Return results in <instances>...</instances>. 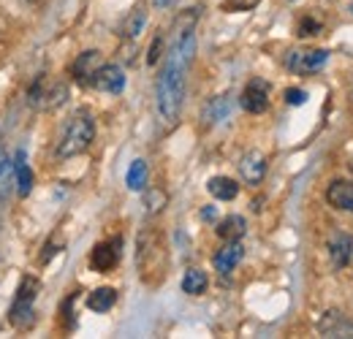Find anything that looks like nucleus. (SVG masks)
Here are the masks:
<instances>
[{"instance_id": "c85d7f7f", "label": "nucleus", "mask_w": 353, "mask_h": 339, "mask_svg": "<svg viewBox=\"0 0 353 339\" xmlns=\"http://www.w3.org/2000/svg\"><path fill=\"white\" fill-rule=\"evenodd\" d=\"M296 30H299V36H315V33H321V25L312 22V19H302Z\"/></svg>"}, {"instance_id": "f8f14e48", "label": "nucleus", "mask_w": 353, "mask_h": 339, "mask_svg": "<svg viewBox=\"0 0 353 339\" xmlns=\"http://www.w3.org/2000/svg\"><path fill=\"white\" fill-rule=\"evenodd\" d=\"M239 174H242V179H245L248 185H261V182H264V176H266L264 152H259V150L245 152V155H242V161H239Z\"/></svg>"}, {"instance_id": "412c9836", "label": "nucleus", "mask_w": 353, "mask_h": 339, "mask_svg": "<svg viewBox=\"0 0 353 339\" xmlns=\"http://www.w3.org/2000/svg\"><path fill=\"white\" fill-rule=\"evenodd\" d=\"M117 304V291L114 288H95L88 296V307L92 312H109Z\"/></svg>"}, {"instance_id": "7ed1b4c3", "label": "nucleus", "mask_w": 353, "mask_h": 339, "mask_svg": "<svg viewBox=\"0 0 353 339\" xmlns=\"http://www.w3.org/2000/svg\"><path fill=\"white\" fill-rule=\"evenodd\" d=\"M92 141H95V120H92V114H90L88 109H82V112H77V114L65 123L54 155H57L60 161L77 158V155L88 152Z\"/></svg>"}, {"instance_id": "ddd939ff", "label": "nucleus", "mask_w": 353, "mask_h": 339, "mask_svg": "<svg viewBox=\"0 0 353 339\" xmlns=\"http://www.w3.org/2000/svg\"><path fill=\"white\" fill-rule=\"evenodd\" d=\"M326 250H329V258H332V266H334V269H345V266H351L353 236L351 234H334V236L329 239Z\"/></svg>"}, {"instance_id": "c756f323", "label": "nucleus", "mask_w": 353, "mask_h": 339, "mask_svg": "<svg viewBox=\"0 0 353 339\" xmlns=\"http://www.w3.org/2000/svg\"><path fill=\"white\" fill-rule=\"evenodd\" d=\"M201 217H204V220H215V217H218V209H215V207H207V209H201Z\"/></svg>"}, {"instance_id": "4468645a", "label": "nucleus", "mask_w": 353, "mask_h": 339, "mask_svg": "<svg viewBox=\"0 0 353 339\" xmlns=\"http://www.w3.org/2000/svg\"><path fill=\"white\" fill-rule=\"evenodd\" d=\"M103 60H101V52H95V49H90V52H82L74 63H71V76L77 79V82H88L92 79V74L98 71V65H101Z\"/></svg>"}, {"instance_id": "f3484780", "label": "nucleus", "mask_w": 353, "mask_h": 339, "mask_svg": "<svg viewBox=\"0 0 353 339\" xmlns=\"http://www.w3.org/2000/svg\"><path fill=\"white\" fill-rule=\"evenodd\" d=\"M248 231V223H245V217L242 214H228V217H223L221 223H218V228H215V234L221 236L223 242H231V239H242V234Z\"/></svg>"}, {"instance_id": "9b49d317", "label": "nucleus", "mask_w": 353, "mask_h": 339, "mask_svg": "<svg viewBox=\"0 0 353 339\" xmlns=\"http://www.w3.org/2000/svg\"><path fill=\"white\" fill-rule=\"evenodd\" d=\"M326 204L337 212L353 214V182L351 179H334L326 187Z\"/></svg>"}, {"instance_id": "a211bd4d", "label": "nucleus", "mask_w": 353, "mask_h": 339, "mask_svg": "<svg viewBox=\"0 0 353 339\" xmlns=\"http://www.w3.org/2000/svg\"><path fill=\"white\" fill-rule=\"evenodd\" d=\"M207 285H210V277L201 269H188L182 274V294H188V296H201L207 291Z\"/></svg>"}, {"instance_id": "2f4dec72", "label": "nucleus", "mask_w": 353, "mask_h": 339, "mask_svg": "<svg viewBox=\"0 0 353 339\" xmlns=\"http://www.w3.org/2000/svg\"><path fill=\"white\" fill-rule=\"evenodd\" d=\"M348 169H351V171H353V158H351V161H348Z\"/></svg>"}, {"instance_id": "423d86ee", "label": "nucleus", "mask_w": 353, "mask_h": 339, "mask_svg": "<svg viewBox=\"0 0 353 339\" xmlns=\"http://www.w3.org/2000/svg\"><path fill=\"white\" fill-rule=\"evenodd\" d=\"M269 92H272L269 82L261 79V76H256V79H250L245 85L242 95H239V103H242V109L248 114H264L266 109H269Z\"/></svg>"}, {"instance_id": "cd10ccee", "label": "nucleus", "mask_w": 353, "mask_h": 339, "mask_svg": "<svg viewBox=\"0 0 353 339\" xmlns=\"http://www.w3.org/2000/svg\"><path fill=\"white\" fill-rule=\"evenodd\" d=\"M161 49H163V36H155V41H152L150 52H147V65H155V63H158Z\"/></svg>"}, {"instance_id": "39448f33", "label": "nucleus", "mask_w": 353, "mask_h": 339, "mask_svg": "<svg viewBox=\"0 0 353 339\" xmlns=\"http://www.w3.org/2000/svg\"><path fill=\"white\" fill-rule=\"evenodd\" d=\"M326 63H329V52H326V49H302V52H291V54L285 57L288 71H291V74H299V76L321 71Z\"/></svg>"}, {"instance_id": "20e7f679", "label": "nucleus", "mask_w": 353, "mask_h": 339, "mask_svg": "<svg viewBox=\"0 0 353 339\" xmlns=\"http://www.w3.org/2000/svg\"><path fill=\"white\" fill-rule=\"evenodd\" d=\"M68 101V85L39 74L28 87V103L39 112H54Z\"/></svg>"}, {"instance_id": "5701e85b", "label": "nucleus", "mask_w": 353, "mask_h": 339, "mask_svg": "<svg viewBox=\"0 0 353 339\" xmlns=\"http://www.w3.org/2000/svg\"><path fill=\"white\" fill-rule=\"evenodd\" d=\"M169 204V196L161 190V187H152L144 193V212L147 214H158L163 212V207Z\"/></svg>"}, {"instance_id": "a878e982", "label": "nucleus", "mask_w": 353, "mask_h": 339, "mask_svg": "<svg viewBox=\"0 0 353 339\" xmlns=\"http://www.w3.org/2000/svg\"><path fill=\"white\" fill-rule=\"evenodd\" d=\"M285 103H288V106H305V103H307V90L288 87V90H285Z\"/></svg>"}, {"instance_id": "f257e3e1", "label": "nucleus", "mask_w": 353, "mask_h": 339, "mask_svg": "<svg viewBox=\"0 0 353 339\" xmlns=\"http://www.w3.org/2000/svg\"><path fill=\"white\" fill-rule=\"evenodd\" d=\"M196 8L190 14H185L176 22L174 41L166 52V63L163 71L158 76L155 85V106H158V117L163 125H174L179 120L182 103H185V90H188V71L193 65V54H196Z\"/></svg>"}, {"instance_id": "7c9ffc66", "label": "nucleus", "mask_w": 353, "mask_h": 339, "mask_svg": "<svg viewBox=\"0 0 353 339\" xmlns=\"http://www.w3.org/2000/svg\"><path fill=\"white\" fill-rule=\"evenodd\" d=\"M172 0H155V6H169Z\"/></svg>"}, {"instance_id": "2eb2a0df", "label": "nucleus", "mask_w": 353, "mask_h": 339, "mask_svg": "<svg viewBox=\"0 0 353 339\" xmlns=\"http://www.w3.org/2000/svg\"><path fill=\"white\" fill-rule=\"evenodd\" d=\"M14 176H17V193H19V198H28L30 190H33V171L28 166L25 150H19L17 158H14Z\"/></svg>"}, {"instance_id": "0eeeda50", "label": "nucleus", "mask_w": 353, "mask_h": 339, "mask_svg": "<svg viewBox=\"0 0 353 339\" xmlns=\"http://www.w3.org/2000/svg\"><path fill=\"white\" fill-rule=\"evenodd\" d=\"M90 85L101 92H109V95H120L125 90V71L117 65V63H101L98 71L92 74Z\"/></svg>"}, {"instance_id": "9d476101", "label": "nucleus", "mask_w": 353, "mask_h": 339, "mask_svg": "<svg viewBox=\"0 0 353 339\" xmlns=\"http://www.w3.org/2000/svg\"><path fill=\"white\" fill-rule=\"evenodd\" d=\"M242 258H245V247H242V242L239 239H231V242H225L221 250L215 253L212 258V266H215V271L218 274H231L239 263H242Z\"/></svg>"}, {"instance_id": "4be33fe9", "label": "nucleus", "mask_w": 353, "mask_h": 339, "mask_svg": "<svg viewBox=\"0 0 353 339\" xmlns=\"http://www.w3.org/2000/svg\"><path fill=\"white\" fill-rule=\"evenodd\" d=\"M125 182H128V187H131L133 193L144 190L147 187V163L144 161H133L128 174H125Z\"/></svg>"}, {"instance_id": "473e14b6", "label": "nucleus", "mask_w": 353, "mask_h": 339, "mask_svg": "<svg viewBox=\"0 0 353 339\" xmlns=\"http://www.w3.org/2000/svg\"><path fill=\"white\" fill-rule=\"evenodd\" d=\"M351 14H353V3H351Z\"/></svg>"}, {"instance_id": "aec40b11", "label": "nucleus", "mask_w": 353, "mask_h": 339, "mask_svg": "<svg viewBox=\"0 0 353 339\" xmlns=\"http://www.w3.org/2000/svg\"><path fill=\"white\" fill-rule=\"evenodd\" d=\"M228 112H231V95H218V98H212V101L207 103L204 120H207L210 125H218V123H223V120L228 117Z\"/></svg>"}, {"instance_id": "1a4fd4ad", "label": "nucleus", "mask_w": 353, "mask_h": 339, "mask_svg": "<svg viewBox=\"0 0 353 339\" xmlns=\"http://www.w3.org/2000/svg\"><path fill=\"white\" fill-rule=\"evenodd\" d=\"M315 329H318V334H321V337H332V339L348 337V339H353V320L351 318H345L343 312H337V309L323 312V315L318 318Z\"/></svg>"}, {"instance_id": "bb28decb", "label": "nucleus", "mask_w": 353, "mask_h": 339, "mask_svg": "<svg viewBox=\"0 0 353 339\" xmlns=\"http://www.w3.org/2000/svg\"><path fill=\"white\" fill-rule=\"evenodd\" d=\"M60 247H63V242H60V236H54V239H49L44 245V253H41V263H49V258H54V255L60 253Z\"/></svg>"}, {"instance_id": "b1692460", "label": "nucleus", "mask_w": 353, "mask_h": 339, "mask_svg": "<svg viewBox=\"0 0 353 339\" xmlns=\"http://www.w3.org/2000/svg\"><path fill=\"white\" fill-rule=\"evenodd\" d=\"M39 291H41V282H39L36 277H25V280H22V285H19V291H17V296H14V301H28V304H36Z\"/></svg>"}, {"instance_id": "f03ea898", "label": "nucleus", "mask_w": 353, "mask_h": 339, "mask_svg": "<svg viewBox=\"0 0 353 339\" xmlns=\"http://www.w3.org/2000/svg\"><path fill=\"white\" fill-rule=\"evenodd\" d=\"M169 242L166 234L155 225H147L136 236V271L139 280L150 288L161 285L169 274Z\"/></svg>"}, {"instance_id": "dca6fc26", "label": "nucleus", "mask_w": 353, "mask_h": 339, "mask_svg": "<svg viewBox=\"0 0 353 339\" xmlns=\"http://www.w3.org/2000/svg\"><path fill=\"white\" fill-rule=\"evenodd\" d=\"M207 190H210V196L218 198V201H234V198L239 196V185H236V179H231V176H212V179L207 182Z\"/></svg>"}, {"instance_id": "393cba45", "label": "nucleus", "mask_w": 353, "mask_h": 339, "mask_svg": "<svg viewBox=\"0 0 353 339\" xmlns=\"http://www.w3.org/2000/svg\"><path fill=\"white\" fill-rule=\"evenodd\" d=\"M261 0H223L221 8L225 14H236V11H253Z\"/></svg>"}, {"instance_id": "6e6552de", "label": "nucleus", "mask_w": 353, "mask_h": 339, "mask_svg": "<svg viewBox=\"0 0 353 339\" xmlns=\"http://www.w3.org/2000/svg\"><path fill=\"white\" fill-rule=\"evenodd\" d=\"M120 247H123V239H120V236L106 239V242H98V245L92 247V253H90V266H92L95 271H101V274L112 271V269L120 263V255H123Z\"/></svg>"}, {"instance_id": "6ab92c4d", "label": "nucleus", "mask_w": 353, "mask_h": 339, "mask_svg": "<svg viewBox=\"0 0 353 339\" xmlns=\"http://www.w3.org/2000/svg\"><path fill=\"white\" fill-rule=\"evenodd\" d=\"M144 28H147V8H133L131 14L125 17V22H123V28H120V36L123 39H139L141 33H144Z\"/></svg>"}]
</instances>
